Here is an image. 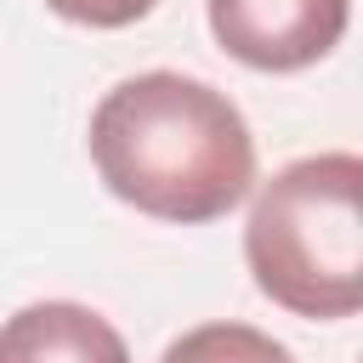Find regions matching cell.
Wrapping results in <instances>:
<instances>
[{
    "instance_id": "obj_2",
    "label": "cell",
    "mask_w": 363,
    "mask_h": 363,
    "mask_svg": "<svg viewBox=\"0 0 363 363\" xmlns=\"http://www.w3.org/2000/svg\"><path fill=\"white\" fill-rule=\"evenodd\" d=\"M244 261L272 306L295 318H352L363 306V159L312 153L261 182Z\"/></svg>"
},
{
    "instance_id": "obj_4",
    "label": "cell",
    "mask_w": 363,
    "mask_h": 363,
    "mask_svg": "<svg viewBox=\"0 0 363 363\" xmlns=\"http://www.w3.org/2000/svg\"><path fill=\"white\" fill-rule=\"evenodd\" d=\"M0 363H130L119 329L79 301H34L0 323Z\"/></svg>"
},
{
    "instance_id": "obj_6",
    "label": "cell",
    "mask_w": 363,
    "mask_h": 363,
    "mask_svg": "<svg viewBox=\"0 0 363 363\" xmlns=\"http://www.w3.org/2000/svg\"><path fill=\"white\" fill-rule=\"evenodd\" d=\"M45 6L68 23H85V28H125V23L147 17L159 0H45Z\"/></svg>"
},
{
    "instance_id": "obj_5",
    "label": "cell",
    "mask_w": 363,
    "mask_h": 363,
    "mask_svg": "<svg viewBox=\"0 0 363 363\" xmlns=\"http://www.w3.org/2000/svg\"><path fill=\"white\" fill-rule=\"evenodd\" d=\"M159 363H295V357H289V346H278L272 335H261L250 323H199V329L176 335Z\"/></svg>"
},
{
    "instance_id": "obj_3",
    "label": "cell",
    "mask_w": 363,
    "mask_h": 363,
    "mask_svg": "<svg viewBox=\"0 0 363 363\" xmlns=\"http://www.w3.org/2000/svg\"><path fill=\"white\" fill-rule=\"evenodd\" d=\"M352 0H210V34L227 57L261 74H295L329 57L346 34Z\"/></svg>"
},
{
    "instance_id": "obj_1",
    "label": "cell",
    "mask_w": 363,
    "mask_h": 363,
    "mask_svg": "<svg viewBox=\"0 0 363 363\" xmlns=\"http://www.w3.org/2000/svg\"><path fill=\"white\" fill-rule=\"evenodd\" d=\"M91 164L113 199L159 221H216L255 182V136L244 113L193 74L119 79L91 113Z\"/></svg>"
}]
</instances>
